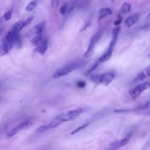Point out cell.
Segmentation results:
<instances>
[{"instance_id": "1", "label": "cell", "mask_w": 150, "mask_h": 150, "mask_svg": "<svg viewBox=\"0 0 150 150\" xmlns=\"http://www.w3.org/2000/svg\"><path fill=\"white\" fill-rule=\"evenodd\" d=\"M83 62H77L70 63L68 65L64 66L62 68H60L56 70L53 74V78H58L62 76H64L67 75L70 72L79 69L83 65Z\"/></svg>"}, {"instance_id": "2", "label": "cell", "mask_w": 150, "mask_h": 150, "mask_svg": "<svg viewBox=\"0 0 150 150\" xmlns=\"http://www.w3.org/2000/svg\"><path fill=\"white\" fill-rule=\"evenodd\" d=\"M84 111L83 108H76L59 114L62 122L73 121L79 117Z\"/></svg>"}, {"instance_id": "3", "label": "cell", "mask_w": 150, "mask_h": 150, "mask_svg": "<svg viewBox=\"0 0 150 150\" xmlns=\"http://www.w3.org/2000/svg\"><path fill=\"white\" fill-rule=\"evenodd\" d=\"M32 125V122L30 120H26L25 121H23L22 122L19 124L18 125H16L15 127L12 128L11 129L8 131L6 133L5 136L8 138H12L15 135H16L17 133H18L20 131H22L26 128H28L30 127Z\"/></svg>"}, {"instance_id": "4", "label": "cell", "mask_w": 150, "mask_h": 150, "mask_svg": "<svg viewBox=\"0 0 150 150\" xmlns=\"http://www.w3.org/2000/svg\"><path fill=\"white\" fill-rule=\"evenodd\" d=\"M149 87H150V81H144L139 83V84L136 86L135 87H134L132 89H131L129 91V94L132 98L135 99L138 97H139L144 91L147 90Z\"/></svg>"}, {"instance_id": "5", "label": "cell", "mask_w": 150, "mask_h": 150, "mask_svg": "<svg viewBox=\"0 0 150 150\" xmlns=\"http://www.w3.org/2000/svg\"><path fill=\"white\" fill-rule=\"evenodd\" d=\"M101 33L100 32H98L91 39L90 44L88 45V47L87 48V50H86V52L84 53L83 57L84 58L86 59L88 58L89 57H90L94 52V47L96 46V44L97 43V42L99 40V39H100Z\"/></svg>"}, {"instance_id": "6", "label": "cell", "mask_w": 150, "mask_h": 150, "mask_svg": "<svg viewBox=\"0 0 150 150\" xmlns=\"http://www.w3.org/2000/svg\"><path fill=\"white\" fill-rule=\"evenodd\" d=\"M114 77H115V75L112 72L103 73L100 75L99 83H101L107 86L111 83Z\"/></svg>"}, {"instance_id": "7", "label": "cell", "mask_w": 150, "mask_h": 150, "mask_svg": "<svg viewBox=\"0 0 150 150\" xmlns=\"http://www.w3.org/2000/svg\"><path fill=\"white\" fill-rule=\"evenodd\" d=\"M139 15L136 13L127 17L124 21V24L127 27H131L135 24L139 19Z\"/></svg>"}, {"instance_id": "8", "label": "cell", "mask_w": 150, "mask_h": 150, "mask_svg": "<svg viewBox=\"0 0 150 150\" xmlns=\"http://www.w3.org/2000/svg\"><path fill=\"white\" fill-rule=\"evenodd\" d=\"M150 76V66L144 70L139 72L136 76V79L138 81H142Z\"/></svg>"}, {"instance_id": "9", "label": "cell", "mask_w": 150, "mask_h": 150, "mask_svg": "<svg viewBox=\"0 0 150 150\" xmlns=\"http://www.w3.org/2000/svg\"><path fill=\"white\" fill-rule=\"evenodd\" d=\"M113 13L112 10L108 8H103L100 9L98 12V19H102Z\"/></svg>"}, {"instance_id": "10", "label": "cell", "mask_w": 150, "mask_h": 150, "mask_svg": "<svg viewBox=\"0 0 150 150\" xmlns=\"http://www.w3.org/2000/svg\"><path fill=\"white\" fill-rule=\"evenodd\" d=\"M47 45H48L47 41L46 40H45L42 42V43L40 44V45H39V46L36 47L34 49V51L35 52H37L38 53H39V54H43L45 53V52L47 50Z\"/></svg>"}, {"instance_id": "11", "label": "cell", "mask_w": 150, "mask_h": 150, "mask_svg": "<svg viewBox=\"0 0 150 150\" xmlns=\"http://www.w3.org/2000/svg\"><path fill=\"white\" fill-rule=\"evenodd\" d=\"M128 142H129V138L128 137L118 141H116L112 144V148L116 149L117 148H121L127 145Z\"/></svg>"}, {"instance_id": "12", "label": "cell", "mask_w": 150, "mask_h": 150, "mask_svg": "<svg viewBox=\"0 0 150 150\" xmlns=\"http://www.w3.org/2000/svg\"><path fill=\"white\" fill-rule=\"evenodd\" d=\"M42 33H40L36 34V35L33 39H32V40H30V42L33 46L38 47L39 45H40V44L42 43Z\"/></svg>"}, {"instance_id": "13", "label": "cell", "mask_w": 150, "mask_h": 150, "mask_svg": "<svg viewBox=\"0 0 150 150\" xmlns=\"http://www.w3.org/2000/svg\"><path fill=\"white\" fill-rule=\"evenodd\" d=\"M45 28V22H42L38 25H36L34 28H33V31L36 34L42 33V32L43 30V29Z\"/></svg>"}, {"instance_id": "14", "label": "cell", "mask_w": 150, "mask_h": 150, "mask_svg": "<svg viewBox=\"0 0 150 150\" xmlns=\"http://www.w3.org/2000/svg\"><path fill=\"white\" fill-rule=\"evenodd\" d=\"M23 27H25L24 25V22L22 21H18L16 23H15L12 28V30H14L16 32H18L19 30H21Z\"/></svg>"}, {"instance_id": "15", "label": "cell", "mask_w": 150, "mask_h": 150, "mask_svg": "<svg viewBox=\"0 0 150 150\" xmlns=\"http://www.w3.org/2000/svg\"><path fill=\"white\" fill-rule=\"evenodd\" d=\"M131 6L132 5L130 3L127 2H124L122 5V12L124 13H128L131 10Z\"/></svg>"}, {"instance_id": "16", "label": "cell", "mask_w": 150, "mask_h": 150, "mask_svg": "<svg viewBox=\"0 0 150 150\" xmlns=\"http://www.w3.org/2000/svg\"><path fill=\"white\" fill-rule=\"evenodd\" d=\"M99 63H100L97 61V62H96V63H94L93 64H92V65L88 69V70L86 71L85 75H88V74H89L90 73H91L93 70H94L97 67V66H98V65Z\"/></svg>"}, {"instance_id": "17", "label": "cell", "mask_w": 150, "mask_h": 150, "mask_svg": "<svg viewBox=\"0 0 150 150\" xmlns=\"http://www.w3.org/2000/svg\"><path fill=\"white\" fill-rule=\"evenodd\" d=\"M49 129H50L49 127L48 124H46V125H42V126L39 127V128H38V129H36V131L38 133H42V132H44Z\"/></svg>"}, {"instance_id": "18", "label": "cell", "mask_w": 150, "mask_h": 150, "mask_svg": "<svg viewBox=\"0 0 150 150\" xmlns=\"http://www.w3.org/2000/svg\"><path fill=\"white\" fill-rule=\"evenodd\" d=\"M36 2L35 1H32V2H30L28 5L27 6H26L25 8V10L28 12H30L31 11H32L36 6Z\"/></svg>"}, {"instance_id": "19", "label": "cell", "mask_w": 150, "mask_h": 150, "mask_svg": "<svg viewBox=\"0 0 150 150\" xmlns=\"http://www.w3.org/2000/svg\"><path fill=\"white\" fill-rule=\"evenodd\" d=\"M121 30V26H115L112 31V37H118V34L120 33Z\"/></svg>"}, {"instance_id": "20", "label": "cell", "mask_w": 150, "mask_h": 150, "mask_svg": "<svg viewBox=\"0 0 150 150\" xmlns=\"http://www.w3.org/2000/svg\"><path fill=\"white\" fill-rule=\"evenodd\" d=\"M11 16H12V12L11 11H8L4 13L3 18L5 19V21H8L11 18Z\"/></svg>"}, {"instance_id": "21", "label": "cell", "mask_w": 150, "mask_h": 150, "mask_svg": "<svg viewBox=\"0 0 150 150\" xmlns=\"http://www.w3.org/2000/svg\"><path fill=\"white\" fill-rule=\"evenodd\" d=\"M67 8V4H64L63 5H62V6L60 8V13L62 15H64L66 13V12Z\"/></svg>"}, {"instance_id": "22", "label": "cell", "mask_w": 150, "mask_h": 150, "mask_svg": "<svg viewBox=\"0 0 150 150\" xmlns=\"http://www.w3.org/2000/svg\"><path fill=\"white\" fill-rule=\"evenodd\" d=\"M9 52V50L6 48L4 47V46H2V47L0 49V57H2L5 54H6Z\"/></svg>"}, {"instance_id": "23", "label": "cell", "mask_w": 150, "mask_h": 150, "mask_svg": "<svg viewBox=\"0 0 150 150\" xmlns=\"http://www.w3.org/2000/svg\"><path fill=\"white\" fill-rule=\"evenodd\" d=\"M76 85H77V86L79 88H84V87L86 86V83H85L84 81L80 80V81H78L76 83Z\"/></svg>"}, {"instance_id": "24", "label": "cell", "mask_w": 150, "mask_h": 150, "mask_svg": "<svg viewBox=\"0 0 150 150\" xmlns=\"http://www.w3.org/2000/svg\"><path fill=\"white\" fill-rule=\"evenodd\" d=\"M33 16H29V18H28L25 21H24V25L25 26H26L28 25H29V24H30L33 21Z\"/></svg>"}, {"instance_id": "25", "label": "cell", "mask_w": 150, "mask_h": 150, "mask_svg": "<svg viewBox=\"0 0 150 150\" xmlns=\"http://www.w3.org/2000/svg\"><path fill=\"white\" fill-rule=\"evenodd\" d=\"M87 124H85L84 125H82V126H80V127H79L78 128H77V129H76L75 130H74L71 133V135H72V134H74L75 133H76L77 132H78V131H79L80 130H81V129H83L84 128H85L86 127H87Z\"/></svg>"}, {"instance_id": "26", "label": "cell", "mask_w": 150, "mask_h": 150, "mask_svg": "<svg viewBox=\"0 0 150 150\" xmlns=\"http://www.w3.org/2000/svg\"><path fill=\"white\" fill-rule=\"evenodd\" d=\"M150 108V100H149L148 101H146L142 107V109L145 110Z\"/></svg>"}, {"instance_id": "27", "label": "cell", "mask_w": 150, "mask_h": 150, "mask_svg": "<svg viewBox=\"0 0 150 150\" xmlns=\"http://www.w3.org/2000/svg\"><path fill=\"white\" fill-rule=\"evenodd\" d=\"M122 22V18H119V19H116L115 21H114V25L115 26H119Z\"/></svg>"}, {"instance_id": "28", "label": "cell", "mask_w": 150, "mask_h": 150, "mask_svg": "<svg viewBox=\"0 0 150 150\" xmlns=\"http://www.w3.org/2000/svg\"><path fill=\"white\" fill-rule=\"evenodd\" d=\"M59 0H52V6L53 8H57L59 5Z\"/></svg>"}, {"instance_id": "29", "label": "cell", "mask_w": 150, "mask_h": 150, "mask_svg": "<svg viewBox=\"0 0 150 150\" xmlns=\"http://www.w3.org/2000/svg\"><path fill=\"white\" fill-rule=\"evenodd\" d=\"M111 1V2H112V3H113L114 2V0H110Z\"/></svg>"}, {"instance_id": "30", "label": "cell", "mask_w": 150, "mask_h": 150, "mask_svg": "<svg viewBox=\"0 0 150 150\" xmlns=\"http://www.w3.org/2000/svg\"><path fill=\"white\" fill-rule=\"evenodd\" d=\"M108 150H115V149H113V148H111V149H108Z\"/></svg>"}, {"instance_id": "31", "label": "cell", "mask_w": 150, "mask_h": 150, "mask_svg": "<svg viewBox=\"0 0 150 150\" xmlns=\"http://www.w3.org/2000/svg\"><path fill=\"white\" fill-rule=\"evenodd\" d=\"M148 57H149V58H150V54H149V56H148Z\"/></svg>"}, {"instance_id": "32", "label": "cell", "mask_w": 150, "mask_h": 150, "mask_svg": "<svg viewBox=\"0 0 150 150\" xmlns=\"http://www.w3.org/2000/svg\"><path fill=\"white\" fill-rule=\"evenodd\" d=\"M149 114H150V110H149Z\"/></svg>"}, {"instance_id": "33", "label": "cell", "mask_w": 150, "mask_h": 150, "mask_svg": "<svg viewBox=\"0 0 150 150\" xmlns=\"http://www.w3.org/2000/svg\"><path fill=\"white\" fill-rule=\"evenodd\" d=\"M0 34H1V29H0Z\"/></svg>"}]
</instances>
